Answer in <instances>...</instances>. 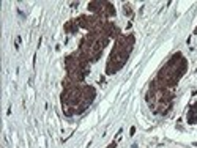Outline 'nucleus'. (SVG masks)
Returning <instances> with one entry per match:
<instances>
[{"label":"nucleus","mask_w":197,"mask_h":148,"mask_svg":"<svg viewBox=\"0 0 197 148\" xmlns=\"http://www.w3.org/2000/svg\"><path fill=\"white\" fill-rule=\"evenodd\" d=\"M115 145H117V142H114V143H110V145L107 146V148H115Z\"/></svg>","instance_id":"1"}]
</instances>
